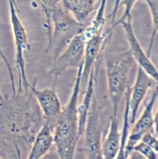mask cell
Wrapping results in <instances>:
<instances>
[{"instance_id": "24", "label": "cell", "mask_w": 158, "mask_h": 159, "mask_svg": "<svg viewBox=\"0 0 158 159\" xmlns=\"http://www.w3.org/2000/svg\"><path fill=\"white\" fill-rule=\"evenodd\" d=\"M129 156L130 159H147L141 153L135 150H132L130 153Z\"/></svg>"}, {"instance_id": "3", "label": "cell", "mask_w": 158, "mask_h": 159, "mask_svg": "<svg viewBox=\"0 0 158 159\" xmlns=\"http://www.w3.org/2000/svg\"><path fill=\"white\" fill-rule=\"evenodd\" d=\"M51 21L53 29L48 39L45 54L52 51L53 61L77 35L83 33L87 26L75 18L63 7H58L51 12Z\"/></svg>"}, {"instance_id": "5", "label": "cell", "mask_w": 158, "mask_h": 159, "mask_svg": "<svg viewBox=\"0 0 158 159\" xmlns=\"http://www.w3.org/2000/svg\"><path fill=\"white\" fill-rule=\"evenodd\" d=\"M83 133V149L86 159H103V129L95 94L93 98Z\"/></svg>"}, {"instance_id": "21", "label": "cell", "mask_w": 158, "mask_h": 159, "mask_svg": "<svg viewBox=\"0 0 158 159\" xmlns=\"http://www.w3.org/2000/svg\"><path fill=\"white\" fill-rule=\"evenodd\" d=\"M141 141L153 148L156 152L158 151V141L151 132L147 133L142 137Z\"/></svg>"}, {"instance_id": "23", "label": "cell", "mask_w": 158, "mask_h": 159, "mask_svg": "<svg viewBox=\"0 0 158 159\" xmlns=\"http://www.w3.org/2000/svg\"><path fill=\"white\" fill-rule=\"evenodd\" d=\"M121 1V0H116L113 11H112V13L109 14V17L111 18V22H112V24L115 22V20H116V18L117 16V13L118 10L119 9V6Z\"/></svg>"}, {"instance_id": "4", "label": "cell", "mask_w": 158, "mask_h": 159, "mask_svg": "<svg viewBox=\"0 0 158 159\" xmlns=\"http://www.w3.org/2000/svg\"><path fill=\"white\" fill-rule=\"evenodd\" d=\"M8 2L12 32L15 42V62L18 77V86L16 91L19 92L24 91L27 93L29 90L31 84L27 77L24 55L27 50H31V46L28 42L26 29L18 16L19 10L16 7L11 0H8Z\"/></svg>"}, {"instance_id": "18", "label": "cell", "mask_w": 158, "mask_h": 159, "mask_svg": "<svg viewBox=\"0 0 158 159\" xmlns=\"http://www.w3.org/2000/svg\"><path fill=\"white\" fill-rule=\"evenodd\" d=\"M137 1L138 0H121V1L119 6V8L121 6L124 7V11L123 15L117 21H115L112 24L111 28L106 31L108 34H109L112 33V31L116 27H117L118 25H120L122 22L126 20L128 17L132 16L131 13L132 10Z\"/></svg>"}, {"instance_id": "2", "label": "cell", "mask_w": 158, "mask_h": 159, "mask_svg": "<svg viewBox=\"0 0 158 159\" xmlns=\"http://www.w3.org/2000/svg\"><path fill=\"white\" fill-rule=\"evenodd\" d=\"M135 61L130 49L121 53H109L105 56V66L109 95L113 116H117L121 102L129 86L130 72Z\"/></svg>"}, {"instance_id": "15", "label": "cell", "mask_w": 158, "mask_h": 159, "mask_svg": "<svg viewBox=\"0 0 158 159\" xmlns=\"http://www.w3.org/2000/svg\"><path fill=\"white\" fill-rule=\"evenodd\" d=\"M95 67H94L90 74L88 84L84 92V99L80 105L79 106V132L81 136L84 132L88 114L95 94Z\"/></svg>"}, {"instance_id": "27", "label": "cell", "mask_w": 158, "mask_h": 159, "mask_svg": "<svg viewBox=\"0 0 158 159\" xmlns=\"http://www.w3.org/2000/svg\"><path fill=\"white\" fill-rule=\"evenodd\" d=\"M0 159H8L4 157H0Z\"/></svg>"}, {"instance_id": "1", "label": "cell", "mask_w": 158, "mask_h": 159, "mask_svg": "<svg viewBox=\"0 0 158 159\" xmlns=\"http://www.w3.org/2000/svg\"><path fill=\"white\" fill-rule=\"evenodd\" d=\"M45 123L43 114L29 89L10 96L0 93V157L26 159L35 136Z\"/></svg>"}, {"instance_id": "11", "label": "cell", "mask_w": 158, "mask_h": 159, "mask_svg": "<svg viewBox=\"0 0 158 159\" xmlns=\"http://www.w3.org/2000/svg\"><path fill=\"white\" fill-rule=\"evenodd\" d=\"M157 82L148 75L140 66H138L136 79L132 88L129 99V107L131 111L130 123L134 124L136 120L137 112L144 99L147 93L150 88Z\"/></svg>"}, {"instance_id": "14", "label": "cell", "mask_w": 158, "mask_h": 159, "mask_svg": "<svg viewBox=\"0 0 158 159\" xmlns=\"http://www.w3.org/2000/svg\"><path fill=\"white\" fill-rule=\"evenodd\" d=\"M96 0H61L62 7L83 23L94 9Z\"/></svg>"}, {"instance_id": "7", "label": "cell", "mask_w": 158, "mask_h": 159, "mask_svg": "<svg viewBox=\"0 0 158 159\" xmlns=\"http://www.w3.org/2000/svg\"><path fill=\"white\" fill-rule=\"evenodd\" d=\"M37 83V79L34 78L30 89L33 92L41 107L44 117L45 123L49 126L53 132L62 110L59 98L55 88L39 90L36 87Z\"/></svg>"}, {"instance_id": "19", "label": "cell", "mask_w": 158, "mask_h": 159, "mask_svg": "<svg viewBox=\"0 0 158 159\" xmlns=\"http://www.w3.org/2000/svg\"><path fill=\"white\" fill-rule=\"evenodd\" d=\"M133 150L139 152L147 159H158L157 152L142 141L134 147Z\"/></svg>"}, {"instance_id": "25", "label": "cell", "mask_w": 158, "mask_h": 159, "mask_svg": "<svg viewBox=\"0 0 158 159\" xmlns=\"http://www.w3.org/2000/svg\"><path fill=\"white\" fill-rule=\"evenodd\" d=\"M158 111H157L154 117V126L155 127V132L158 134Z\"/></svg>"}, {"instance_id": "9", "label": "cell", "mask_w": 158, "mask_h": 159, "mask_svg": "<svg viewBox=\"0 0 158 159\" xmlns=\"http://www.w3.org/2000/svg\"><path fill=\"white\" fill-rule=\"evenodd\" d=\"M125 31L126 38L130 45V50L138 66L142 68L156 81H158L157 69L144 51L135 33L132 25V16L127 18L121 23Z\"/></svg>"}, {"instance_id": "13", "label": "cell", "mask_w": 158, "mask_h": 159, "mask_svg": "<svg viewBox=\"0 0 158 159\" xmlns=\"http://www.w3.org/2000/svg\"><path fill=\"white\" fill-rule=\"evenodd\" d=\"M121 133L120 132L117 116H112L109 129L102 145L103 159H115L119 149Z\"/></svg>"}, {"instance_id": "20", "label": "cell", "mask_w": 158, "mask_h": 159, "mask_svg": "<svg viewBox=\"0 0 158 159\" xmlns=\"http://www.w3.org/2000/svg\"><path fill=\"white\" fill-rule=\"evenodd\" d=\"M46 17V23L51 22V12L58 7L61 0H40Z\"/></svg>"}, {"instance_id": "12", "label": "cell", "mask_w": 158, "mask_h": 159, "mask_svg": "<svg viewBox=\"0 0 158 159\" xmlns=\"http://www.w3.org/2000/svg\"><path fill=\"white\" fill-rule=\"evenodd\" d=\"M54 145L53 132L45 123L35 136L26 159H41Z\"/></svg>"}, {"instance_id": "17", "label": "cell", "mask_w": 158, "mask_h": 159, "mask_svg": "<svg viewBox=\"0 0 158 159\" xmlns=\"http://www.w3.org/2000/svg\"><path fill=\"white\" fill-rule=\"evenodd\" d=\"M147 3L149 10L151 12V17H152V25H153V31L152 35L150 39L149 46L147 49V55L148 57L150 58L154 46V41L156 38V35L158 33V4L157 1L156 0H145Z\"/></svg>"}, {"instance_id": "8", "label": "cell", "mask_w": 158, "mask_h": 159, "mask_svg": "<svg viewBox=\"0 0 158 159\" xmlns=\"http://www.w3.org/2000/svg\"><path fill=\"white\" fill-rule=\"evenodd\" d=\"M158 87L153 93L151 99L146 105L143 112L139 119L135 122L134 126L129 135L125 148L127 158L133 150L134 147L141 141L143 136L147 133L151 132L154 126V108L157 100Z\"/></svg>"}, {"instance_id": "10", "label": "cell", "mask_w": 158, "mask_h": 159, "mask_svg": "<svg viewBox=\"0 0 158 159\" xmlns=\"http://www.w3.org/2000/svg\"><path fill=\"white\" fill-rule=\"evenodd\" d=\"M101 28L87 39L84 51L83 67L80 82V92L84 93L88 84L90 74L95 67L96 60L102 48L107 34Z\"/></svg>"}, {"instance_id": "22", "label": "cell", "mask_w": 158, "mask_h": 159, "mask_svg": "<svg viewBox=\"0 0 158 159\" xmlns=\"http://www.w3.org/2000/svg\"><path fill=\"white\" fill-rule=\"evenodd\" d=\"M41 159H60L54 145L50 151Z\"/></svg>"}, {"instance_id": "28", "label": "cell", "mask_w": 158, "mask_h": 159, "mask_svg": "<svg viewBox=\"0 0 158 159\" xmlns=\"http://www.w3.org/2000/svg\"><path fill=\"white\" fill-rule=\"evenodd\" d=\"M0 50H1V49H0Z\"/></svg>"}, {"instance_id": "26", "label": "cell", "mask_w": 158, "mask_h": 159, "mask_svg": "<svg viewBox=\"0 0 158 159\" xmlns=\"http://www.w3.org/2000/svg\"><path fill=\"white\" fill-rule=\"evenodd\" d=\"M11 1H12V2H13L14 3V4L15 6L18 9H19L17 5L16 1V0H11Z\"/></svg>"}, {"instance_id": "6", "label": "cell", "mask_w": 158, "mask_h": 159, "mask_svg": "<svg viewBox=\"0 0 158 159\" xmlns=\"http://www.w3.org/2000/svg\"><path fill=\"white\" fill-rule=\"evenodd\" d=\"M87 38L84 32L77 35L69 44L59 57L53 61L48 74L54 77L53 87L55 88L58 78L68 69H79L83 63L84 51Z\"/></svg>"}, {"instance_id": "16", "label": "cell", "mask_w": 158, "mask_h": 159, "mask_svg": "<svg viewBox=\"0 0 158 159\" xmlns=\"http://www.w3.org/2000/svg\"><path fill=\"white\" fill-rule=\"evenodd\" d=\"M130 109L129 100H126V107L123 116V127L121 137L119 149L115 159H127L125 154V148L129 135V115Z\"/></svg>"}]
</instances>
